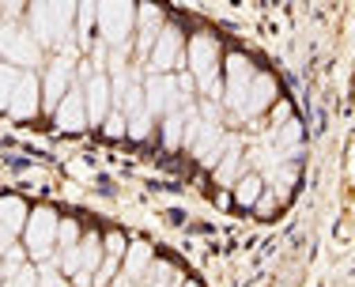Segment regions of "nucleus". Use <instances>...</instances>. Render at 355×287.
<instances>
[{"instance_id":"obj_5","label":"nucleus","mask_w":355,"mask_h":287,"mask_svg":"<svg viewBox=\"0 0 355 287\" xmlns=\"http://www.w3.org/2000/svg\"><path fill=\"white\" fill-rule=\"evenodd\" d=\"M53 121H57V129H64V132H76V129L87 125V103H83V91L80 87H72L69 95H64V103L57 106Z\"/></svg>"},{"instance_id":"obj_2","label":"nucleus","mask_w":355,"mask_h":287,"mask_svg":"<svg viewBox=\"0 0 355 287\" xmlns=\"http://www.w3.org/2000/svg\"><path fill=\"white\" fill-rule=\"evenodd\" d=\"M72 8H57V4H38L31 8V31L38 35V42H64L72 27Z\"/></svg>"},{"instance_id":"obj_8","label":"nucleus","mask_w":355,"mask_h":287,"mask_svg":"<svg viewBox=\"0 0 355 287\" xmlns=\"http://www.w3.org/2000/svg\"><path fill=\"white\" fill-rule=\"evenodd\" d=\"M0 227L12 234L27 227V205L19 197H0Z\"/></svg>"},{"instance_id":"obj_4","label":"nucleus","mask_w":355,"mask_h":287,"mask_svg":"<svg viewBox=\"0 0 355 287\" xmlns=\"http://www.w3.org/2000/svg\"><path fill=\"white\" fill-rule=\"evenodd\" d=\"M72 91V61H53L46 72V87H42V103H46L49 114H57V106L64 103V95Z\"/></svg>"},{"instance_id":"obj_16","label":"nucleus","mask_w":355,"mask_h":287,"mask_svg":"<svg viewBox=\"0 0 355 287\" xmlns=\"http://www.w3.org/2000/svg\"><path fill=\"white\" fill-rule=\"evenodd\" d=\"M171 276H174V272H171V265H159V268H155V276H151V287H166V284H171Z\"/></svg>"},{"instance_id":"obj_3","label":"nucleus","mask_w":355,"mask_h":287,"mask_svg":"<svg viewBox=\"0 0 355 287\" xmlns=\"http://www.w3.org/2000/svg\"><path fill=\"white\" fill-rule=\"evenodd\" d=\"M132 19H137V12L129 4H103L98 8V27H103V38L110 46H125L129 42Z\"/></svg>"},{"instance_id":"obj_6","label":"nucleus","mask_w":355,"mask_h":287,"mask_svg":"<svg viewBox=\"0 0 355 287\" xmlns=\"http://www.w3.org/2000/svg\"><path fill=\"white\" fill-rule=\"evenodd\" d=\"M38 95H42L38 80H35L31 72H23V80H19V87H15V95H12V106H8V114L19 117V121L35 117V114H38Z\"/></svg>"},{"instance_id":"obj_1","label":"nucleus","mask_w":355,"mask_h":287,"mask_svg":"<svg viewBox=\"0 0 355 287\" xmlns=\"http://www.w3.org/2000/svg\"><path fill=\"white\" fill-rule=\"evenodd\" d=\"M57 216L49 208H38V212L27 216V253L35 261H49L53 257V246H57Z\"/></svg>"},{"instance_id":"obj_17","label":"nucleus","mask_w":355,"mask_h":287,"mask_svg":"<svg viewBox=\"0 0 355 287\" xmlns=\"http://www.w3.org/2000/svg\"><path fill=\"white\" fill-rule=\"evenodd\" d=\"M12 250H15V234L0 227V257H8V253H12Z\"/></svg>"},{"instance_id":"obj_18","label":"nucleus","mask_w":355,"mask_h":287,"mask_svg":"<svg viewBox=\"0 0 355 287\" xmlns=\"http://www.w3.org/2000/svg\"><path fill=\"white\" fill-rule=\"evenodd\" d=\"M0 287H15V284H12V280H4V284H0Z\"/></svg>"},{"instance_id":"obj_9","label":"nucleus","mask_w":355,"mask_h":287,"mask_svg":"<svg viewBox=\"0 0 355 287\" xmlns=\"http://www.w3.org/2000/svg\"><path fill=\"white\" fill-rule=\"evenodd\" d=\"M182 57V46H178V35L174 31H163L155 53H151V69H174V61Z\"/></svg>"},{"instance_id":"obj_11","label":"nucleus","mask_w":355,"mask_h":287,"mask_svg":"<svg viewBox=\"0 0 355 287\" xmlns=\"http://www.w3.org/2000/svg\"><path fill=\"white\" fill-rule=\"evenodd\" d=\"M148 257H151L148 246H137V250H132V253H129V268H125V280H140V272L148 268Z\"/></svg>"},{"instance_id":"obj_10","label":"nucleus","mask_w":355,"mask_h":287,"mask_svg":"<svg viewBox=\"0 0 355 287\" xmlns=\"http://www.w3.org/2000/svg\"><path fill=\"white\" fill-rule=\"evenodd\" d=\"M19 80H23V72L15 69V64H0V110L12 106V95H15V87H19Z\"/></svg>"},{"instance_id":"obj_13","label":"nucleus","mask_w":355,"mask_h":287,"mask_svg":"<svg viewBox=\"0 0 355 287\" xmlns=\"http://www.w3.org/2000/svg\"><path fill=\"white\" fill-rule=\"evenodd\" d=\"M57 246H61V253H64V250H76V246H80V227L64 219V223L57 227Z\"/></svg>"},{"instance_id":"obj_7","label":"nucleus","mask_w":355,"mask_h":287,"mask_svg":"<svg viewBox=\"0 0 355 287\" xmlns=\"http://www.w3.org/2000/svg\"><path fill=\"white\" fill-rule=\"evenodd\" d=\"M110 98H114V95H110V80H106L103 72H95L87 80V95H83V103H87V121H95V125L106 121Z\"/></svg>"},{"instance_id":"obj_12","label":"nucleus","mask_w":355,"mask_h":287,"mask_svg":"<svg viewBox=\"0 0 355 287\" xmlns=\"http://www.w3.org/2000/svg\"><path fill=\"white\" fill-rule=\"evenodd\" d=\"M148 132H151V114H148V106H144V110H137V114H129V137L144 140Z\"/></svg>"},{"instance_id":"obj_15","label":"nucleus","mask_w":355,"mask_h":287,"mask_svg":"<svg viewBox=\"0 0 355 287\" xmlns=\"http://www.w3.org/2000/svg\"><path fill=\"white\" fill-rule=\"evenodd\" d=\"M103 250H106V257H121V253H125V238H121V234H110Z\"/></svg>"},{"instance_id":"obj_14","label":"nucleus","mask_w":355,"mask_h":287,"mask_svg":"<svg viewBox=\"0 0 355 287\" xmlns=\"http://www.w3.org/2000/svg\"><path fill=\"white\" fill-rule=\"evenodd\" d=\"M125 125H129V117H125V114H114V117H106V132H110V137H125V132H129Z\"/></svg>"}]
</instances>
